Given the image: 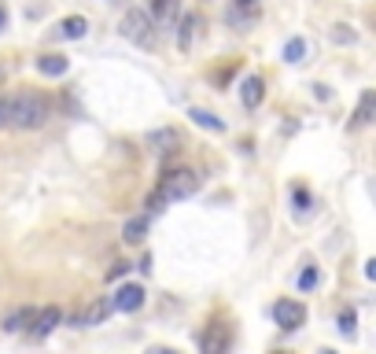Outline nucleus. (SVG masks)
<instances>
[{"label":"nucleus","mask_w":376,"mask_h":354,"mask_svg":"<svg viewBox=\"0 0 376 354\" xmlns=\"http://www.w3.org/2000/svg\"><path fill=\"white\" fill-rule=\"evenodd\" d=\"M111 299H114V310L133 314V310H140V307H144V288H140V284H122Z\"/></svg>","instance_id":"nucleus-7"},{"label":"nucleus","mask_w":376,"mask_h":354,"mask_svg":"<svg viewBox=\"0 0 376 354\" xmlns=\"http://www.w3.org/2000/svg\"><path fill=\"white\" fill-rule=\"evenodd\" d=\"M148 144H152L155 152H170L174 144H177V133H174V130H155V133L148 137Z\"/></svg>","instance_id":"nucleus-17"},{"label":"nucleus","mask_w":376,"mask_h":354,"mask_svg":"<svg viewBox=\"0 0 376 354\" xmlns=\"http://www.w3.org/2000/svg\"><path fill=\"white\" fill-rule=\"evenodd\" d=\"M273 321H277V329L296 332V329H303V321H306V307L296 303V299H281V303H273Z\"/></svg>","instance_id":"nucleus-5"},{"label":"nucleus","mask_w":376,"mask_h":354,"mask_svg":"<svg viewBox=\"0 0 376 354\" xmlns=\"http://www.w3.org/2000/svg\"><path fill=\"white\" fill-rule=\"evenodd\" d=\"M67 67H71V59H67V56H59V52H56V56L48 52V56L37 59V71L48 74V78H63V74H67Z\"/></svg>","instance_id":"nucleus-15"},{"label":"nucleus","mask_w":376,"mask_h":354,"mask_svg":"<svg viewBox=\"0 0 376 354\" xmlns=\"http://www.w3.org/2000/svg\"><path fill=\"white\" fill-rule=\"evenodd\" d=\"M229 343H233V332L225 321H214L200 332V354H229Z\"/></svg>","instance_id":"nucleus-4"},{"label":"nucleus","mask_w":376,"mask_h":354,"mask_svg":"<svg viewBox=\"0 0 376 354\" xmlns=\"http://www.w3.org/2000/svg\"><path fill=\"white\" fill-rule=\"evenodd\" d=\"M126 269H129V262H114V266L107 269V281H122V277H126Z\"/></svg>","instance_id":"nucleus-25"},{"label":"nucleus","mask_w":376,"mask_h":354,"mask_svg":"<svg viewBox=\"0 0 376 354\" xmlns=\"http://www.w3.org/2000/svg\"><path fill=\"white\" fill-rule=\"evenodd\" d=\"M291 203H296V211H299V214H310V207H314V200H310V192H306L303 185L291 188Z\"/></svg>","instance_id":"nucleus-20"},{"label":"nucleus","mask_w":376,"mask_h":354,"mask_svg":"<svg viewBox=\"0 0 376 354\" xmlns=\"http://www.w3.org/2000/svg\"><path fill=\"white\" fill-rule=\"evenodd\" d=\"M52 118V100L37 89H23L19 96L11 100V118L8 126L15 130H41V126Z\"/></svg>","instance_id":"nucleus-1"},{"label":"nucleus","mask_w":376,"mask_h":354,"mask_svg":"<svg viewBox=\"0 0 376 354\" xmlns=\"http://www.w3.org/2000/svg\"><path fill=\"white\" fill-rule=\"evenodd\" d=\"M4 26H8V11H4V8H0V30H4Z\"/></svg>","instance_id":"nucleus-29"},{"label":"nucleus","mask_w":376,"mask_h":354,"mask_svg":"<svg viewBox=\"0 0 376 354\" xmlns=\"http://www.w3.org/2000/svg\"><path fill=\"white\" fill-rule=\"evenodd\" d=\"M372 122H376V89H365L362 100H358V111H354L351 126H372Z\"/></svg>","instance_id":"nucleus-12"},{"label":"nucleus","mask_w":376,"mask_h":354,"mask_svg":"<svg viewBox=\"0 0 376 354\" xmlns=\"http://www.w3.org/2000/svg\"><path fill=\"white\" fill-rule=\"evenodd\" d=\"M321 354H336V350H321Z\"/></svg>","instance_id":"nucleus-31"},{"label":"nucleus","mask_w":376,"mask_h":354,"mask_svg":"<svg viewBox=\"0 0 376 354\" xmlns=\"http://www.w3.org/2000/svg\"><path fill=\"white\" fill-rule=\"evenodd\" d=\"M111 314H114V299H111V295H100V299H92L89 307L81 310V317H78V321H81L85 329H92V325H104V321H107Z\"/></svg>","instance_id":"nucleus-6"},{"label":"nucleus","mask_w":376,"mask_h":354,"mask_svg":"<svg viewBox=\"0 0 376 354\" xmlns=\"http://www.w3.org/2000/svg\"><path fill=\"white\" fill-rule=\"evenodd\" d=\"M152 23H159V26H174L177 19H181V4L177 0H152Z\"/></svg>","instance_id":"nucleus-9"},{"label":"nucleus","mask_w":376,"mask_h":354,"mask_svg":"<svg viewBox=\"0 0 376 354\" xmlns=\"http://www.w3.org/2000/svg\"><path fill=\"white\" fill-rule=\"evenodd\" d=\"M56 34L63 41H81V37L89 34V19H85V15H67V19L56 26Z\"/></svg>","instance_id":"nucleus-10"},{"label":"nucleus","mask_w":376,"mask_h":354,"mask_svg":"<svg viewBox=\"0 0 376 354\" xmlns=\"http://www.w3.org/2000/svg\"><path fill=\"white\" fill-rule=\"evenodd\" d=\"M34 317H37V310H30V307H26V310H15V314L8 317V325H4V329L15 332V329H23V325H34Z\"/></svg>","instance_id":"nucleus-19"},{"label":"nucleus","mask_w":376,"mask_h":354,"mask_svg":"<svg viewBox=\"0 0 376 354\" xmlns=\"http://www.w3.org/2000/svg\"><path fill=\"white\" fill-rule=\"evenodd\" d=\"M119 30H122V37L129 44H137V48H152L155 44V23H152V15L144 11V8H129L122 15Z\"/></svg>","instance_id":"nucleus-3"},{"label":"nucleus","mask_w":376,"mask_h":354,"mask_svg":"<svg viewBox=\"0 0 376 354\" xmlns=\"http://www.w3.org/2000/svg\"><path fill=\"white\" fill-rule=\"evenodd\" d=\"M262 96H266V82L258 74H248L243 78V85H240V100H243V107L248 111H255L258 104H262Z\"/></svg>","instance_id":"nucleus-8"},{"label":"nucleus","mask_w":376,"mask_h":354,"mask_svg":"<svg viewBox=\"0 0 376 354\" xmlns=\"http://www.w3.org/2000/svg\"><path fill=\"white\" fill-rule=\"evenodd\" d=\"M365 277H369V281H376V259H369V262H365Z\"/></svg>","instance_id":"nucleus-26"},{"label":"nucleus","mask_w":376,"mask_h":354,"mask_svg":"<svg viewBox=\"0 0 376 354\" xmlns=\"http://www.w3.org/2000/svg\"><path fill=\"white\" fill-rule=\"evenodd\" d=\"M148 354H177V350H170V347H152Z\"/></svg>","instance_id":"nucleus-28"},{"label":"nucleus","mask_w":376,"mask_h":354,"mask_svg":"<svg viewBox=\"0 0 376 354\" xmlns=\"http://www.w3.org/2000/svg\"><path fill=\"white\" fill-rule=\"evenodd\" d=\"M233 8H258V0H233Z\"/></svg>","instance_id":"nucleus-27"},{"label":"nucleus","mask_w":376,"mask_h":354,"mask_svg":"<svg viewBox=\"0 0 376 354\" xmlns=\"http://www.w3.org/2000/svg\"><path fill=\"white\" fill-rule=\"evenodd\" d=\"M339 332L347 336V340H354V336H358V317H354V310H343V314H339Z\"/></svg>","instance_id":"nucleus-21"},{"label":"nucleus","mask_w":376,"mask_h":354,"mask_svg":"<svg viewBox=\"0 0 376 354\" xmlns=\"http://www.w3.org/2000/svg\"><path fill=\"white\" fill-rule=\"evenodd\" d=\"M144 236H148V218H144V214H137V218H129L126 225H122V240H126V244H144Z\"/></svg>","instance_id":"nucleus-14"},{"label":"nucleus","mask_w":376,"mask_h":354,"mask_svg":"<svg viewBox=\"0 0 376 354\" xmlns=\"http://www.w3.org/2000/svg\"><path fill=\"white\" fill-rule=\"evenodd\" d=\"M188 118H192L195 126H203V130H210V133H225V122H222L218 115H210V111H203V107H192Z\"/></svg>","instance_id":"nucleus-16"},{"label":"nucleus","mask_w":376,"mask_h":354,"mask_svg":"<svg viewBox=\"0 0 376 354\" xmlns=\"http://www.w3.org/2000/svg\"><path fill=\"white\" fill-rule=\"evenodd\" d=\"M8 118H11V100H8V96H0V130L8 126Z\"/></svg>","instance_id":"nucleus-24"},{"label":"nucleus","mask_w":376,"mask_h":354,"mask_svg":"<svg viewBox=\"0 0 376 354\" xmlns=\"http://www.w3.org/2000/svg\"><path fill=\"white\" fill-rule=\"evenodd\" d=\"M4 78H8V71H4V67H0V85H4Z\"/></svg>","instance_id":"nucleus-30"},{"label":"nucleus","mask_w":376,"mask_h":354,"mask_svg":"<svg viewBox=\"0 0 376 354\" xmlns=\"http://www.w3.org/2000/svg\"><path fill=\"white\" fill-rule=\"evenodd\" d=\"M303 56H306V41L303 37H291L284 44V63H303Z\"/></svg>","instance_id":"nucleus-18"},{"label":"nucleus","mask_w":376,"mask_h":354,"mask_svg":"<svg viewBox=\"0 0 376 354\" xmlns=\"http://www.w3.org/2000/svg\"><path fill=\"white\" fill-rule=\"evenodd\" d=\"M59 321H63V314H59V307H44L37 317H34V325H30V332H34L37 336V340H44V336L48 332H52L56 325H59Z\"/></svg>","instance_id":"nucleus-11"},{"label":"nucleus","mask_w":376,"mask_h":354,"mask_svg":"<svg viewBox=\"0 0 376 354\" xmlns=\"http://www.w3.org/2000/svg\"><path fill=\"white\" fill-rule=\"evenodd\" d=\"M277 354H284V350H277Z\"/></svg>","instance_id":"nucleus-32"},{"label":"nucleus","mask_w":376,"mask_h":354,"mask_svg":"<svg viewBox=\"0 0 376 354\" xmlns=\"http://www.w3.org/2000/svg\"><path fill=\"white\" fill-rule=\"evenodd\" d=\"M310 288H317V266H306L299 273V292H310Z\"/></svg>","instance_id":"nucleus-23"},{"label":"nucleus","mask_w":376,"mask_h":354,"mask_svg":"<svg viewBox=\"0 0 376 354\" xmlns=\"http://www.w3.org/2000/svg\"><path fill=\"white\" fill-rule=\"evenodd\" d=\"M195 26H200V15H195V11H185L181 19H177V48H181V52H188V48H192Z\"/></svg>","instance_id":"nucleus-13"},{"label":"nucleus","mask_w":376,"mask_h":354,"mask_svg":"<svg viewBox=\"0 0 376 354\" xmlns=\"http://www.w3.org/2000/svg\"><path fill=\"white\" fill-rule=\"evenodd\" d=\"M195 188H200V173H195L192 166H177V170H166L159 181V196L162 203H174V200H188L195 196Z\"/></svg>","instance_id":"nucleus-2"},{"label":"nucleus","mask_w":376,"mask_h":354,"mask_svg":"<svg viewBox=\"0 0 376 354\" xmlns=\"http://www.w3.org/2000/svg\"><path fill=\"white\" fill-rule=\"evenodd\" d=\"M332 41H336V44H354L358 34H354L351 26H343V23H339V26H332Z\"/></svg>","instance_id":"nucleus-22"}]
</instances>
